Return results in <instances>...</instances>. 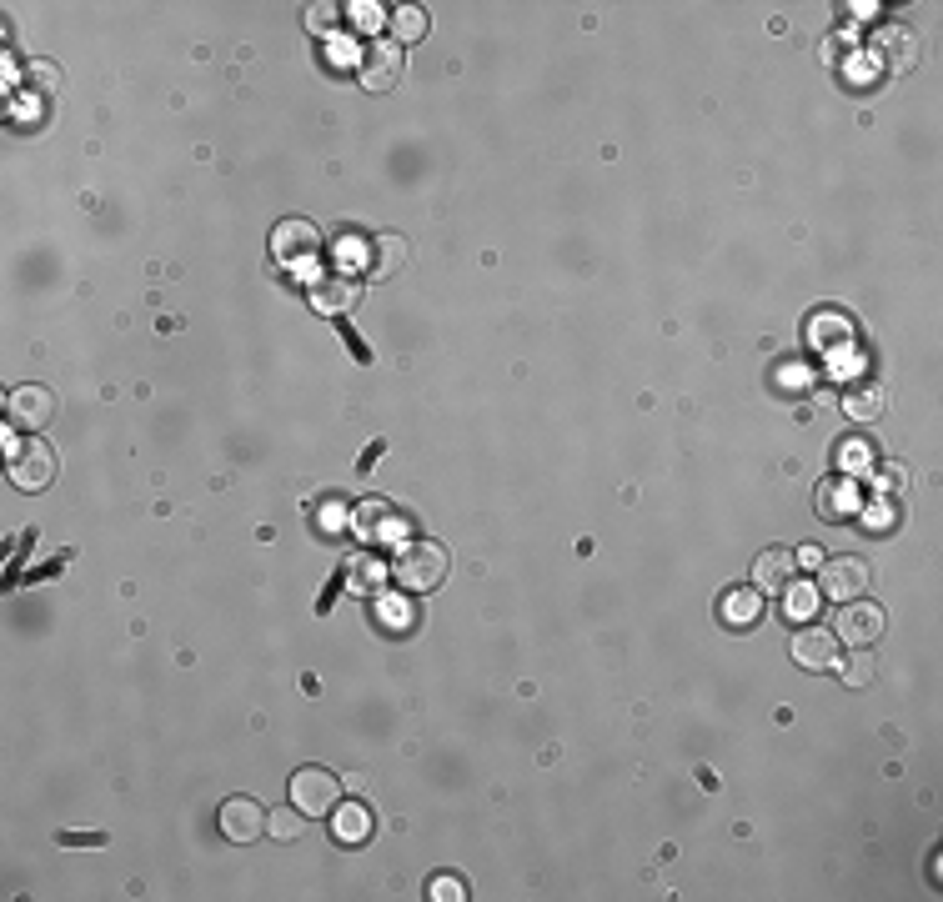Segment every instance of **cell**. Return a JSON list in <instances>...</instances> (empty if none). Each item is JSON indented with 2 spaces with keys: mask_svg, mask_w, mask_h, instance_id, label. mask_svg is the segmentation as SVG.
I'll list each match as a JSON object with an SVG mask.
<instances>
[{
  "mask_svg": "<svg viewBox=\"0 0 943 902\" xmlns=\"http://www.w3.org/2000/svg\"><path fill=\"white\" fill-rule=\"evenodd\" d=\"M392 577L407 587V592H432L442 587L447 577V547L442 542H402L397 562H392Z\"/></svg>",
  "mask_w": 943,
  "mask_h": 902,
  "instance_id": "1",
  "label": "cell"
},
{
  "mask_svg": "<svg viewBox=\"0 0 943 902\" xmlns=\"http://www.w3.org/2000/svg\"><path fill=\"white\" fill-rule=\"evenodd\" d=\"M291 802H296L306 817H332L337 802H342L337 772H327V767H301V772L291 777Z\"/></svg>",
  "mask_w": 943,
  "mask_h": 902,
  "instance_id": "2",
  "label": "cell"
},
{
  "mask_svg": "<svg viewBox=\"0 0 943 902\" xmlns=\"http://www.w3.org/2000/svg\"><path fill=\"white\" fill-rule=\"evenodd\" d=\"M873 587V572L863 557H823V572H818V597L828 602H858L863 592Z\"/></svg>",
  "mask_w": 943,
  "mask_h": 902,
  "instance_id": "3",
  "label": "cell"
},
{
  "mask_svg": "<svg viewBox=\"0 0 943 902\" xmlns=\"http://www.w3.org/2000/svg\"><path fill=\"white\" fill-rule=\"evenodd\" d=\"M51 477H56V451H51L46 441L31 436L26 446L11 451V482H16L21 492H46Z\"/></svg>",
  "mask_w": 943,
  "mask_h": 902,
  "instance_id": "4",
  "label": "cell"
},
{
  "mask_svg": "<svg viewBox=\"0 0 943 902\" xmlns=\"http://www.w3.org/2000/svg\"><path fill=\"white\" fill-rule=\"evenodd\" d=\"M352 527H357V537H367L372 547L407 542V517H402L392 502H362V507L352 512Z\"/></svg>",
  "mask_w": 943,
  "mask_h": 902,
  "instance_id": "5",
  "label": "cell"
},
{
  "mask_svg": "<svg viewBox=\"0 0 943 902\" xmlns=\"http://www.w3.org/2000/svg\"><path fill=\"white\" fill-rule=\"evenodd\" d=\"M362 86L367 91H397V81H402V51L392 46V41H377L372 51H362Z\"/></svg>",
  "mask_w": 943,
  "mask_h": 902,
  "instance_id": "6",
  "label": "cell"
},
{
  "mask_svg": "<svg viewBox=\"0 0 943 902\" xmlns=\"http://www.w3.org/2000/svg\"><path fill=\"white\" fill-rule=\"evenodd\" d=\"M878 632H883V612H878V607H868V602H843V612H838V642H848V647H873Z\"/></svg>",
  "mask_w": 943,
  "mask_h": 902,
  "instance_id": "7",
  "label": "cell"
},
{
  "mask_svg": "<svg viewBox=\"0 0 943 902\" xmlns=\"http://www.w3.org/2000/svg\"><path fill=\"white\" fill-rule=\"evenodd\" d=\"M56 416V391L51 386H16L11 391V426H46Z\"/></svg>",
  "mask_w": 943,
  "mask_h": 902,
  "instance_id": "8",
  "label": "cell"
},
{
  "mask_svg": "<svg viewBox=\"0 0 943 902\" xmlns=\"http://www.w3.org/2000/svg\"><path fill=\"white\" fill-rule=\"evenodd\" d=\"M221 832L231 842H256L266 832V807H256L251 797H231L221 802Z\"/></svg>",
  "mask_w": 943,
  "mask_h": 902,
  "instance_id": "9",
  "label": "cell"
},
{
  "mask_svg": "<svg viewBox=\"0 0 943 902\" xmlns=\"http://www.w3.org/2000/svg\"><path fill=\"white\" fill-rule=\"evenodd\" d=\"M793 567H798V557L788 547H768V552L753 557V587L758 592H783L793 582Z\"/></svg>",
  "mask_w": 943,
  "mask_h": 902,
  "instance_id": "10",
  "label": "cell"
},
{
  "mask_svg": "<svg viewBox=\"0 0 943 902\" xmlns=\"http://www.w3.org/2000/svg\"><path fill=\"white\" fill-rule=\"evenodd\" d=\"M883 406H888V396H883V386H878L873 376H853V381L843 386V411H848L853 421H878Z\"/></svg>",
  "mask_w": 943,
  "mask_h": 902,
  "instance_id": "11",
  "label": "cell"
},
{
  "mask_svg": "<svg viewBox=\"0 0 943 902\" xmlns=\"http://www.w3.org/2000/svg\"><path fill=\"white\" fill-rule=\"evenodd\" d=\"M357 301H362V286H357L352 276H327V281L311 286V306H317L322 316H342V311H352Z\"/></svg>",
  "mask_w": 943,
  "mask_h": 902,
  "instance_id": "12",
  "label": "cell"
},
{
  "mask_svg": "<svg viewBox=\"0 0 943 902\" xmlns=\"http://www.w3.org/2000/svg\"><path fill=\"white\" fill-rule=\"evenodd\" d=\"M317 246H322V236H317V226H311V221H281V226L271 231V251H276L281 261H296V256L317 251Z\"/></svg>",
  "mask_w": 943,
  "mask_h": 902,
  "instance_id": "13",
  "label": "cell"
},
{
  "mask_svg": "<svg viewBox=\"0 0 943 902\" xmlns=\"http://www.w3.org/2000/svg\"><path fill=\"white\" fill-rule=\"evenodd\" d=\"M833 632H823V627H803L798 637H793V662L798 667H808V672H823V667H833Z\"/></svg>",
  "mask_w": 943,
  "mask_h": 902,
  "instance_id": "14",
  "label": "cell"
},
{
  "mask_svg": "<svg viewBox=\"0 0 943 902\" xmlns=\"http://www.w3.org/2000/svg\"><path fill=\"white\" fill-rule=\"evenodd\" d=\"M718 612H723L728 627H753L763 617V597H758V587H733V592L718 597Z\"/></svg>",
  "mask_w": 943,
  "mask_h": 902,
  "instance_id": "15",
  "label": "cell"
},
{
  "mask_svg": "<svg viewBox=\"0 0 943 902\" xmlns=\"http://www.w3.org/2000/svg\"><path fill=\"white\" fill-rule=\"evenodd\" d=\"M858 512V492L848 477H828L818 487V517H853Z\"/></svg>",
  "mask_w": 943,
  "mask_h": 902,
  "instance_id": "16",
  "label": "cell"
},
{
  "mask_svg": "<svg viewBox=\"0 0 943 902\" xmlns=\"http://www.w3.org/2000/svg\"><path fill=\"white\" fill-rule=\"evenodd\" d=\"M332 827H337V842H367L372 837V812L362 807V802H337V812H332Z\"/></svg>",
  "mask_w": 943,
  "mask_h": 902,
  "instance_id": "17",
  "label": "cell"
},
{
  "mask_svg": "<svg viewBox=\"0 0 943 902\" xmlns=\"http://www.w3.org/2000/svg\"><path fill=\"white\" fill-rule=\"evenodd\" d=\"M342 572H347L352 592H377V587L392 577V567H387V562H377V557H352Z\"/></svg>",
  "mask_w": 943,
  "mask_h": 902,
  "instance_id": "18",
  "label": "cell"
},
{
  "mask_svg": "<svg viewBox=\"0 0 943 902\" xmlns=\"http://www.w3.org/2000/svg\"><path fill=\"white\" fill-rule=\"evenodd\" d=\"M878 51L888 56V66H898V71H903V66H913V56H918V41H913V36H908L903 26H888V31L878 36Z\"/></svg>",
  "mask_w": 943,
  "mask_h": 902,
  "instance_id": "19",
  "label": "cell"
},
{
  "mask_svg": "<svg viewBox=\"0 0 943 902\" xmlns=\"http://www.w3.org/2000/svg\"><path fill=\"white\" fill-rule=\"evenodd\" d=\"M266 832H271L276 842H296V837L306 832V812H301V807H271V812H266Z\"/></svg>",
  "mask_w": 943,
  "mask_h": 902,
  "instance_id": "20",
  "label": "cell"
},
{
  "mask_svg": "<svg viewBox=\"0 0 943 902\" xmlns=\"http://www.w3.org/2000/svg\"><path fill=\"white\" fill-rule=\"evenodd\" d=\"M392 36H397L402 46L422 41V36H427V16H422L417 6H397V11H392Z\"/></svg>",
  "mask_w": 943,
  "mask_h": 902,
  "instance_id": "21",
  "label": "cell"
},
{
  "mask_svg": "<svg viewBox=\"0 0 943 902\" xmlns=\"http://www.w3.org/2000/svg\"><path fill=\"white\" fill-rule=\"evenodd\" d=\"M873 667H878V657H873L868 647H853V657L838 667V677H843L848 687H868V682H873Z\"/></svg>",
  "mask_w": 943,
  "mask_h": 902,
  "instance_id": "22",
  "label": "cell"
},
{
  "mask_svg": "<svg viewBox=\"0 0 943 902\" xmlns=\"http://www.w3.org/2000/svg\"><path fill=\"white\" fill-rule=\"evenodd\" d=\"M813 602H818V587H803V582H788L783 587V607L793 622H808L813 617Z\"/></svg>",
  "mask_w": 943,
  "mask_h": 902,
  "instance_id": "23",
  "label": "cell"
},
{
  "mask_svg": "<svg viewBox=\"0 0 943 902\" xmlns=\"http://www.w3.org/2000/svg\"><path fill=\"white\" fill-rule=\"evenodd\" d=\"M402 261H407V241L402 236H382L377 241V256H372V266L387 276V271H402Z\"/></svg>",
  "mask_w": 943,
  "mask_h": 902,
  "instance_id": "24",
  "label": "cell"
},
{
  "mask_svg": "<svg viewBox=\"0 0 943 902\" xmlns=\"http://www.w3.org/2000/svg\"><path fill=\"white\" fill-rule=\"evenodd\" d=\"M903 487H908V467H903V462H883V467L873 472V492H878V497H898Z\"/></svg>",
  "mask_w": 943,
  "mask_h": 902,
  "instance_id": "25",
  "label": "cell"
},
{
  "mask_svg": "<svg viewBox=\"0 0 943 902\" xmlns=\"http://www.w3.org/2000/svg\"><path fill=\"white\" fill-rule=\"evenodd\" d=\"M863 522H868V532H888V527L898 522V507H893V497H878V492H873V502H868Z\"/></svg>",
  "mask_w": 943,
  "mask_h": 902,
  "instance_id": "26",
  "label": "cell"
},
{
  "mask_svg": "<svg viewBox=\"0 0 943 902\" xmlns=\"http://www.w3.org/2000/svg\"><path fill=\"white\" fill-rule=\"evenodd\" d=\"M407 612H412L407 602H397V597H377V622H382V627H412Z\"/></svg>",
  "mask_w": 943,
  "mask_h": 902,
  "instance_id": "27",
  "label": "cell"
},
{
  "mask_svg": "<svg viewBox=\"0 0 943 902\" xmlns=\"http://www.w3.org/2000/svg\"><path fill=\"white\" fill-rule=\"evenodd\" d=\"M337 16H342L337 6H327V0H317V6L306 11V31H317V36H327V31L337 26Z\"/></svg>",
  "mask_w": 943,
  "mask_h": 902,
  "instance_id": "28",
  "label": "cell"
},
{
  "mask_svg": "<svg viewBox=\"0 0 943 902\" xmlns=\"http://www.w3.org/2000/svg\"><path fill=\"white\" fill-rule=\"evenodd\" d=\"M26 76H31L41 91H61V71H56L51 61H31V71H26Z\"/></svg>",
  "mask_w": 943,
  "mask_h": 902,
  "instance_id": "29",
  "label": "cell"
},
{
  "mask_svg": "<svg viewBox=\"0 0 943 902\" xmlns=\"http://www.w3.org/2000/svg\"><path fill=\"white\" fill-rule=\"evenodd\" d=\"M332 66H357V71H362V51H357V41H332Z\"/></svg>",
  "mask_w": 943,
  "mask_h": 902,
  "instance_id": "30",
  "label": "cell"
},
{
  "mask_svg": "<svg viewBox=\"0 0 943 902\" xmlns=\"http://www.w3.org/2000/svg\"><path fill=\"white\" fill-rule=\"evenodd\" d=\"M352 21L367 26V31H377V26H382V6H372V0H357V6H352Z\"/></svg>",
  "mask_w": 943,
  "mask_h": 902,
  "instance_id": "31",
  "label": "cell"
},
{
  "mask_svg": "<svg viewBox=\"0 0 943 902\" xmlns=\"http://www.w3.org/2000/svg\"><path fill=\"white\" fill-rule=\"evenodd\" d=\"M873 462V451L863 441H843V467H868Z\"/></svg>",
  "mask_w": 943,
  "mask_h": 902,
  "instance_id": "32",
  "label": "cell"
},
{
  "mask_svg": "<svg viewBox=\"0 0 943 902\" xmlns=\"http://www.w3.org/2000/svg\"><path fill=\"white\" fill-rule=\"evenodd\" d=\"M432 897H442V902H457V897H462V882H457V877H437V882H432Z\"/></svg>",
  "mask_w": 943,
  "mask_h": 902,
  "instance_id": "33",
  "label": "cell"
},
{
  "mask_svg": "<svg viewBox=\"0 0 943 902\" xmlns=\"http://www.w3.org/2000/svg\"><path fill=\"white\" fill-rule=\"evenodd\" d=\"M61 842H66V847H101L106 837H101V832H61Z\"/></svg>",
  "mask_w": 943,
  "mask_h": 902,
  "instance_id": "34",
  "label": "cell"
},
{
  "mask_svg": "<svg viewBox=\"0 0 943 902\" xmlns=\"http://www.w3.org/2000/svg\"><path fill=\"white\" fill-rule=\"evenodd\" d=\"M382 451H387V446H382V441H372V446L362 451V462H357V472H372V467H377V457H382Z\"/></svg>",
  "mask_w": 943,
  "mask_h": 902,
  "instance_id": "35",
  "label": "cell"
},
{
  "mask_svg": "<svg viewBox=\"0 0 943 902\" xmlns=\"http://www.w3.org/2000/svg\"><path fill=\"white\" fill-rule=\"evenodd\" d=\"M793 557H798V567H823V552H818V547H798Z\"/></svg>",
  "mask_w": 943,
  "mask_h": 902,
  "instance_id": "36",
  "label": "cell"
}]
</instances>
